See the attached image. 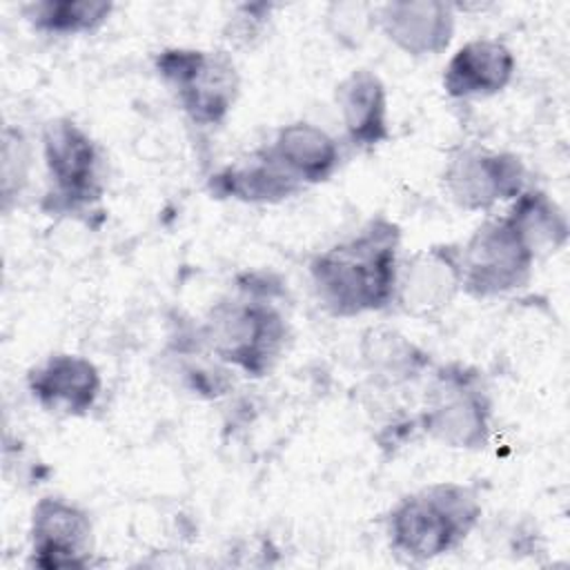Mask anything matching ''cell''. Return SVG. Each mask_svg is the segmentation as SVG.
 Masks as SVG:
<instances>
[{"instance_id": "6da1fadb", "label": "cell", "mask_w": 570, "mask_h": 570, "mask_svg": "<svg viewBox=\"0 0 570 570\" xmlns=\"http://www.w3.org/2000/svg\"><path fill=\"white\" fill-rule=\"evenodd\" d=\"M399 245V225L376 216L354 236L316 254L309 276L321 305L343 318L385 309L394 301Z\"/></svg>"}, {"instance_id": "d6986e66", "label": "cell", "mask_w": 570, "mask_h": 570, "mask_svg": "<svg viewBox=\"0 0 570 570\" xmlns=\"http://www.w3.org/2000/svg\"><path fill=\"white\" fill-rule=\"evenodd\" d=\"M114 11L100 0H40L22 7L27 22L49 36H76L98 29Z\"/></svg>"}, {"instance_id": "8992f818", "label": "cell", "mask_w": 570, "mask_h": 570, "mask_svg": "<svg viewBox=\"0 0 570 570\" xmlns=\"http://www.w3.org/2000/svg\"><path fill=\"white\" fill-rule=\"evenodd\" d=\"M537 263V254L508 218H488L461 245L463 292L474 298H492L523 287Z\"/></svg>"}, {"instance_id": "2e32d148", "label": "cell", "mask_w": 570, "mask_h": 570, "mask_svg": "<svg viewBox=\"0 0 570 570\" xmlns=\"http://www.w3.org/2000/svg\"><path fill=\"white\" fill-rule=\"evenodd\" d=\"M207 189L216 198H234L240 203H281L305 187L294 180L267 151V147L254 151L249 158L227 165L216 171Z\"/></svg>"}, {"instance_id": "5b68a950", "label": "cell", "mask_w": 570, "mask_h": 570, "mask_svg": "<svg viewBox=\"0 0 570 570\" xmlns=\"http://www.w3.org/2000/svg\"><path fill=\"white\" fill-rule=\"evenodd\" d=\"M154 67L194 125H220L234 109L240 76L225 49L171 47L156 53Z\"/></svg>"}, {"instance_id": "277c9868", "label": "cell", "mask_w": 570, "mask_h": 570, "mask_svg": "<svg viewBox=\"0 0 570 570\" xmlns=\"http://www.w3.org/2000/svg\"><path fill=\"white\" fill-rule=\"evenodd\" d=\"M419 428L445 448L483 450L492 432V401L476 370L448 363L434 370Z\"/></svg>"}, {"instance_id": "8fae6325", "label": "cell", "mask_w": 570, "mask_h": 570, "mask_svg": "<svg viewBox=\"0 0 570 570\" xmlns=\"http://www.w3.org/2000/svg\"><path fill=\"white\" fill-rule=\"evenodd\" d=\"M385 38L412 58L439 56L454 36V4L441 0H394L376 7Z\"/></svg>"}, {"instance_id": "7a4b0ae2", "label": "cell", "mask_w": 570, "mask_h": 570, "mask_svg": "<svg viewBox=\"0 0 570 570\" xmlns=\"http://www.w3.org/2000/svg\"><path fill=\"white\" fill-rule=\"evenodd\" d=\"M479 519L481 501L470 485L439 481L396 501L387 514V537L401 557L430 561L452 552Z\"/></svg>"}, {"instance_id": "7402d4cb", "label": "cell", "mask_w": 570, "mask_h": 570, "mask_svg": "<svg viewBox=\"0 0 570 570\" xmlns=\"http://www.w3.org/2000/svg\"><path fill=\"white\" fill-rule=\"evenodd\" d=\"M272 4L267 2H247V4H238L229 20L225 22L223 36L225 40L236 47V49H252L256 47L267 31L269 18H272Z\"/></svg>"}, {"instance_id": "e0dca14e", "label": "cell", "mask_w": 570, "mask_h": 570, "mask_svg": "<svg viewBox=\"0 0 570 570\" xmlns=\"http://www.w3.org/2000/svg\"><path fill=\"white\" fill-rule=\"evenodd\" d=\"M361 358L383 383H407L430 367V354L392 327H370L361 338Z\"/></svg>"}, {"instance_id": "ac0fdd59", "label": "cell", "mask_w": 570, "mask_h": 570, "mask_svg": "<svg viewBox=\"0 0 570 570\" xmlns=\"http://www.w3.org/2000/svg\"><path fill=\"white\" fill-rule=\"evenodd\" d=\"M505 214L519 227L537 258L550 252L554 254L568 240L570 225L566 212L541 189H523Z\"/></svg>"}, {"instance_id": "44dd1931", "label": "cell", "mask_w": 570, "mask_h": 570, "mask_svg": "<svg viewBox=\"0 0 570 570\" xmlns=\"http://www.w3.org/2000/svg\"><path fill=\"white\" fill-rule=\"evenodd\" d=\"M327 29L343 45H361L370 29L376 27V7L363 2H332L325 9Z\"/></svg>"}, {"instance_id": "52a82bcc", "label": "cell", "mask_w": 570, "mask_h": 570, "mask_svg": "<svg viewBox=\"0 0 570 570\" xmlns=\"http://www.w3.org/2000/svg\"><path fill=\"white\" fill-rule=\"evenodd\" d=\"M42 158L51 189V212H78L102 196L100 151L71 118H53L42 129Z\"/></svg>"}, {"instance_id": "30bf717a", "label": "cell", "mask_w": 570, "mask_h": 570, "mask_svg": "<svg viewBox=\"0 0 570 570\" xmlns=\"http://www.w3.org/2000/svg\"><path fill=\"white\" fill-rule=\"evenodd\" d=\"M31 561L38 568H85L94 550L89 514L60 497H42L31 510Z\"/></svg>"}, {"instance_id": "5bb4252c", "label": "cell", "mask_w": 570, "mask_h": 570, "mask_svg": "<svg viewBox=\"0 0 570 570\" xmlns=\"http://www.w3.org/2000/svg\"><path fill=\"white\" fill-rule=\"evenodd\" d=\"M334 100L352 145L361 149H374L390 140L387 89L374 71H350L336 85Z\"/></svg>"}, {"instance_id": "9c48e42d", "label": "cell", "mask_w": 570, "mask_h": 570, "mask_svg": "<svg viewBox=\"0 0 570 570\" xmlns=\"http://www.w3.org/2000/svg\"><path fill=\"white\" fill-rule=\"evenodd\" d=\"M463 292L461 247L432 245L399 263L394 301L412 318H432Z\"/></svg>"}, {"instance_id": "7c38bea8", "label": "cell", "mask_w": 570, "mask_h": 570, "mask_svg": "<svg viewBox=\"0 0 570 570\" xmlns=\"http://www.w3.org/2000/svg\"><path fill=\"white\" fill-rule=\"evenodd\" d=\"M27 387L38 405L51 414L82 416L102 390L98 367L78 354H51L27 376Z\"/></svg>"}, {"instance_id": "ffe728a7", "label": "cell", "mask_w": 570, "mask_h": 570, "mask_svg": "<svg viewBox=\"0 0 570 570\" xmlns=\"http://www.w3.org/2000/svg\"><path fill=\"white\" fill-rule=\"evenodd\" d=\"M31 167V149L20 129L7 127L2 134V205L9 209L11 200L20 196L27 185Z\"/></svg>"}, {"instance_id": "9a60e30c", "label": "cell", "mask_w": 570, "mask_h": 570, "mask_svg": "<svg viewBox=\"0 0 570 570\" xmlns=\"http://www.w3.org/2000/svg\"><path fill=\"white\" fill-rule=\"evenodd\" d=\"M267 151L303 187L327 180L341 163L336 140L307 120L283 125Z\"/></svg>"}, {"instance_id": "4fadbf2b", "label": "cell", "mask_w": 570, "mask_h": 570, "mask_svg": "<svg viewBox=\"0 0 570 570\" xmlns=\"http://www.w3.org/2000/svg\"><path fill=\"white\" fill-rule=\"evenodd\" d=\"M517 71L512 49L497 38H474L461 45L443 69L450 98H488L503 91Z\"/></svg>"}, {"instance_id": "3957f363", "label": "cell", "mask_w": 570, "mask_h": 570, "mask_svg": "<svg viewBox=\"0 0 570 570\" xmlns=\"http://www.w3.org/2000/svg\"><path fill=\"white\" fill-rule=\"evenodd\" d=\"M198 334L218 361L258 379L281 361L289 330L269 296L247 292L240 298L216 303Z\"/></svg>"}, {"instance_id": "ba28073f", "label": "cell", "mask_w": 570, "mask_h": 570, "mask_svg": "<svg viewBox=\"0 0 570 570\" xmlns=\"http://www.w3.org/2000/svg\"><path fill=\"white\" fill-rule=\"evenodd\" d=\"M528 169L517 154L483 147H459L443 167L448 196L468 212H488L497 203L514 200L525 187Z\"/></svg>"}]
</instances>
